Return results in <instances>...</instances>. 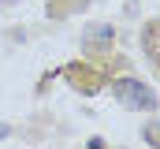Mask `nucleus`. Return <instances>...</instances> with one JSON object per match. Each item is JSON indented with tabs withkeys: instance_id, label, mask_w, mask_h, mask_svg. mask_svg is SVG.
Segmentation results:
<instances>
[{
	"instance_id": "5",
	"label": "nucleus",
	"mask_w": 160,
	"mask_h": 149,
	"mask_svg": "<svg viewBox=\"0 0 160 149\" xmlns=\"http://www.w3.org/2000/svg\"><path fill=\"white\" fill-rule=\"evenodd\" d=\"M8 4H15V0H8Z\"/></svg>"
},
{
	"instance_id": "4",
	"label": "nucleus",
	"mask_w": 160,
	"mask_h": 149,
	"mask_svg": "<svg viewBox=\"0 0 160 149\" xmlns=\"http://www.w3.org/2000/svg\"><path fill=\"white\" fill-rule=\"evenodd\" d=\"M8 134H11V127H8V123H0V138H8Z\"/></svg>"
},
{
	"instance_id": "1",
	"label": "nucleus",
	"mask_w": 160,
	"mask_h": 149,
	"mask_svg": "<svg viewBox=\"0 0 160 149\" xmlns=\"http://www.w3.org/2000/svg\"><path fill=\"white\" fill-rule=\"evenodd\" d=\"M116 97H119L127 108H134V112H153L157 108V93L145 82H138V78H119L116 82Z\"/></svg>"
},
{
	"instance_id": "3",
	"label": "nucleus",
	"mask_w": 160,
	"mask_h": 149,
	"mask_svg": "<svg viewBox=\"0 0 160 149\" xmlns=\"http://www.w3.org/2000/svg\"><path fill=\"white\" fill-rule=\"evenodd\" d=\"M145 138H149V142H160V119H157V123H149V127H145Z\"/></svg>"
},
{
	"instance_id": "2",
	"label": "nucleus",
	"mask_w": 160,
	"mask_h": 149,
	"mask_svg": "<svg viewBox=\"0 0 160 149\" xmlns=\"http://www.w3.org/2000/svg\"><path fill=\"white\" fill-rule=\"evenodd\" d=\"M86 41H97V45H108L112 41V26H97V30H89Z\"/></svg>"
}]
</instances>
